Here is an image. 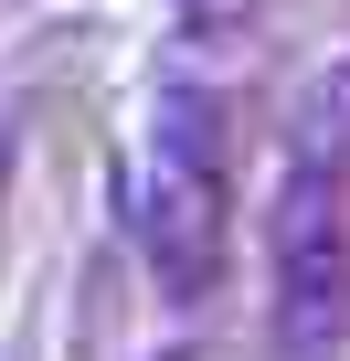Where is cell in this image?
<instances>
[{
  "mask_svg": "<svg viewBox=\"0 0 350 361\" xmlns=\"http://www.w3.org/2000/svg\"><path fill=\"white\" fill-rule=\"evenodd\" d=\"M181 11H192L202 32H234V22H255V11H265V0H181Z\"/></svg>",
  "mask_w": 350,
  "mask_h": 361,
  "instance_id": "4",
  "label": "cell"
},
{
  "mask_svg": "<svg viewBox=\"0 0 350 361\" xmlns=\"http://www.w3.org/2000/svg\"><path fill=\"white\" fill-rule=\"evenodd\" d=\"M276 170L350 180V54H339L329 75H308V85H297V106H287V159H276Z\"/></svg>",
  "mask_w": 350,
  "mask_h": 361,
  "instance_id": "3",
  "label": "cell"
},
{
  "mask_svg": "<svg viewBox=\"0 0 350 361\" xmlns=\"http://www.w3.org/2000/svg\"><path fill=\"white\" fill-rule=\"evenodd\" d=\"M170 361H181V350H170Z\"/></svg>",
  "mask_w": 350,
  "mask_h": 361,
  "instance_id": "5",
  "label": "cell"
},
{
  "mask_svg": "<svg viewBox=\"0 0 350 361\" xmlns=\"http://www.w3.org/2000/svg\"><path fill=\"white\" fill-rule=\"evenodd\" d=\"M265 255H276V319H287V340L297 350L339 340V319H350V180L276 170Z\"/></svg>",
  "mask_w": 350,
  "mask_h": 361,
  "instance_id": "2",
  "label": "cell"
},
{
  "mask_svg": "<svg viewBox=\"0 0 350 361\" xmlns=\"http://www.w3.org/2000/svg\"><path fill=\"white\" fill-rule=\"evenodd\" d=\"M127 234L170 298H202L234 255V106L213 85H159L138 170H127Z\"/></svg>",
  "mask_w": 350,
  "mask_h": 361,
  "instance_id": "1",
  "label": "cell"
}]
</instances>
